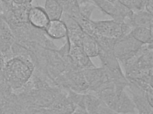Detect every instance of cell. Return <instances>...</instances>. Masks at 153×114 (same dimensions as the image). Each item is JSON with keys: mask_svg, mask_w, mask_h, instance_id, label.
Here are the masks:
<instances>
[{"mask_svg": "<svg viewBox=\"0 0 153 114\" xmlns=\"http://www.w3.org/2000/svg\"><path fill=\"white\" fill-rule=\"evenodd\" d=\"M27 18L31 26L43 30L50 21L44 8L41 6H32L29 9Z\"/></svg>", "mask_w": 153, "mask_h": 114, "instance_id": "10", "label": "cell"}, {"mask_svg": "<svg viewBox=\"0 0 153 114\" xmlns=\"http://www.w3.org/2000/svg\"><path fill=\"white\" fill-rule=\"evenodd\" d=\"M82 47L84 51L89 58L98 57L99 47L96 41L93 37L85 33Z\"/></svg>", "mask_w": 153, "mask_h": 114, "instance_id": "16", "label": "cell"}, {"mask_svg": "<svg viewBox=\"0 0 153 114\" xmlns=\"http://www.w3.org/2000/svg\"><path fill=\"white\" fill-rule=\"evenodd\" d=\"M96 96L109 109L119 114L135 112L136 108L133 101L124 90H117L116 88L106 89L100 92Z\"/></svg>", "mask_w": 153, "mask_h": 114, "instance_id": "3", "label": "cell"}, {"mask_svg": "<svg viewBox=\"0 0 153 114\" xmlns=\"http://www.w3.org/2000/svg\"><path fill=\"white\" fill-rule=\"evenodd\" d=\"M96 5L97 8L103 13L109 15L113 19L123 23V17L117 10L114 4L106 0H92Z\"/></svg>", "mask_w": 153, "mask_h": 114, "instance_id": "12", "label": "cell"}, {"mask_svg": "<svg viewBox=\"0 0 153 114\" xmlns=\"http://www.w3.org/2000/svg\"><path fill=\"white\" fill-rule=\"evenodd\" d=\"M97 34L111 39L118 40L128 34L133 27L114 20H93Z\"/></svg>", "mask_w": 153, "mask_h": 114, "instance_id": "5", "label": "cell"}, {"mask_svg": "<svg viewBox=\"0 0 153 114\" xmlns=\"http://www.w3.org/2000/svg\"><path fill=\"white\" fill-rule=\"evenodd\" d=\"M79 11L82 17L91 20V16L97 7L92 0H79L78 1Z\"/></svg>", "mask_w": 153, "mask_h": 114, "instance_id": "17", "label": "cell"}, {"mask_svg": "<svg viewBox=\"0 0 153 114\" xmlns=\"http://www.w3.org/2000/svg\"><path fill=\"white\" fill-rule=\"evenodd\" d=\"M153 46L143 44L135 55L122 63L128 80L142 79L153 85Z\"/></svg>", "mask_w": 153, "mask_h": 114, "instance_id": "1", "label": "cell"}, {"mask_svg": "<svg viewBox=\"0 0 153 114\" xmlns=\"http://www.w3.org/2000/svg\"><path fill=\"white\" fill-rule=\"evenodd\" d=\"M68 44L69 54L79 68L83 70L95 67L90 58L84 51L82 46L69 43Z\"/></svg>", "mask_w": 153, "mask_h": 114, "instance_id": "9", "label": "cell"}, {"mask_svg": "<svg viewBox=\"0 0 153 114\" xmlns=\"http://www.w3.org/2000/svg\"><path fill=\"white\" fill-rule=\"evenodd\" d=\"M71 114H88L85 108L76 107L74 112Z\"/></svg>", "mask_w": 153, "mask_h": 114, "instance_id": "21", "label": "cell"}, {"mask_svg": "<svg viewBox=\"0 0 153 114\" xmlns=\"http://www.w3.org/2000/svg\"><path fill=\"white\" fill-rule=\"evenodd\" d=\"M1 1L3 2L8 3H12L11 0H0Z\"/></svg>", "mask_w": 153, "mask_h": 114, "instance_id": "23", "label": "cell"}, {"mask_svg": "<svg viewBox=\"0 0 153 114\" xmlns=\"http://www.w3.org/2000/svg\"><path fill=\"white\" fill-rule=\"evenodd\" d=\"M83 71L88 86L87 94L96 95L104 90L116 88L108 73L103 67L95 66L83 69Z\"/></svg>", "mask_w": 153, "mask_h": 114, "instance_id": "4", "label": "cell"}, {"mask_svg": "<svg viewBox=\"0 0 153 114\" xmlns=\"http://www.w3.org/2000/svg\"><path fill=\"white\" fill-rule=\"evenodd\" d=\"M130 34L133 38L143 44H153V29L136 26L133 27Z\"/></svg>", "mask_w": 153, "mask_h": 114, "instance_id": "15", "label": "cell"}, {"mask_svg": "<svg viewBox=\"0 0 153 114\" xmlns=\"http://www.w3.org/2000/svg\"><path fill=\"white\" fill-rule=\"evenodd\" d=\"M106 1H108L114 4L118 0H106Z\"/></svg>", "mask_w": 153, "mask_h": 114, "instance_id": "24", "label": "cell"}, {"mask_svg": "<svg viewBox=\"0 0 153 114\" xmlns=\"http://www.w3.org/2000/svg\"><path fill=\"white\" fill-rule=\"evenodd\" d=\"M31 57L15 56L5 62L3 71L10 83L19 86L28 81L34 69Z\"/></svg>", "mask_w": 153, "mask_h": 114, "instance_id": "2", "label": "cell"}, {"mask_svg": "<svg viewBox=\"0 0 153 114\" xmlns=\"http://www.w3.org/2000/svg\"><path fill=\"white\" fill-rule=\"evenodd\" d=\"M43 114H51V113H50V112H49V110H45V111H44V113Z\"/></svg>", "mask_w": 153, "mask_h": 114, "instance_id": "25", "label": "cell"}, {"mask_svg": "<svg viewBox=\"0 0 153 114\" xmlns=\"http://www.w3.org/2000/svg\"><path fill=\"white\" fill-rule=\"evenodd\" d=\"M133 12L145 10L146 0H119Z\"/></svg>", "mask_w": 153, "mask_h": 114, "instance_id": "18", "label": "cell"}, {"mask_svg": "<svg viewBox=\"0 0 153 114\" xmlns=\"http://www.w3.org/2000/svg\"><path fill=\"white\" fill-rule=\"evenodd\" d=\"M1 12H2V7H1V3L0 1V15L1 14Z\"/></svg>", "mask_w": 153, "mask_h": 114, "instance_id": "26", "label": "cell"}, {"mask_svg": "<svg viewBox=\"0 0 153 114\" xmlns=\"http://www.w3.org/2000/svg\"><path fill=\"white\" fill-rule=\"evenodd\" d=\"M12 2L17 4H32L33 0H11Z\"/></svg>", "mask_w": 153, "mask_h": 114, "instance_id": "20", "label": "cell"}, {"mask_svg": "<svg viewBox=\"0 0 153 114\" xmlns=\"http://www.w3.org/2000/svg\"><path fill=\"white\" fill-rule=\"evenodd\" d=\"M44 8L50 20L61 19L63 7L60 0H45Z\"/></svg>", "mask_w": 153, "mask_h": 114, "instance_id": "13", "label": "cell"}, {"mask_svg": "<svg viewBox=\"0 0 153 114\" xmlns=\"http://www.w3.org/2000/svg\"><path fill=\"white\" fill-rule=\"evenodd\" d=\"M47 36L51 39H61L67 37V26L61 20H50L44 30Z\"/></svg>", "mask_w": 153, "mask_h": 114, "instance_id": "11", "label": "cell"}, {"mask_svg": "<svg viewBox=\"0 0 153 114\" xmlns=\"http://www.w3.org/2000/svg\"><path fill=\"white\" fill-rule=\"evenodd\" d=\"M102 114H120L119 113H117L113 110L109 109L108 107H106V105L105 104L103 107L102 109Z\"/></svg>", "mask_w": 153, "mask_h": 114, "instance_id": "22", "label": "cell"}, {"mask_svg": "<svg viewBox=\"0 0 153 114\" xmlns=\"http://www.w3.org/2000/svg\"><path fill=\"white\" fill-rule=\"evenodd\" d=\"M79 1V0H77V1Z\"/></svg>", "mask_w": 153, "mask_h": 114, "instance_id": "27", "label": "cell"}, {"mask_svg": "<svg viewBox=\"0 0 153 114\" xmlns=\"http://www.w3.org/2000/svg\"><path fill=\"white\" fill-rule=\"evenodd\" d=\"M143 45L129 34L116 41L114 53L118 61L123 63L135 55Z\"/></svg>", "mask_w": 153, "mask_h": 114, "instance_id": "6", "label": "cell"}, {"mask_svg": "<svg viewBox=\"0 0 153 114\" xmlns=\"http://www.w3.org/2000/svg\"><path fill=\"white\" fill-rule=\"evenodd\" d=\"M16 42L15 36L10 26L0 17V52L5 62L13 58L12 48Z\"/></svg>", "mask_w": 153, "mask_h": 114, "instance_id": "7", "label": "cell"}, {"mask_svg": "<svg viewBox=\"0 0 153 114\" xmlns=\"http://www.w3.org/2000/svg\"><path fill=\"white\" fill-rule=\"evenodd\" d=\"M133 26H142L153 29V14L146 10L133 12L132 18Z\"/></svg>", "mask_w": 153, "mask_h": 114, "instance_id": "14", "label": "cell"}, {"mask_svg": "<svg viewBox=\"0 0 153 114\" xmlns=\"http://www.w3.org/2000/svg\"><path fill=\"white\" fill-rule=\"evenodd\" d=\"M68 91L60 94L48 110L51 114H71L76 108L68 95Z\"/></svg>", "mask_w": 153, "mask_h": 114, "instance_id": "8", "label": "cell"}, {"mask_svg": "<svg viewBox=\"0 0 153 114\" xmlns=\"http://www.w3.org/2000/svg\"><path fill=\"white\" fill-rule=\"evenodd\" d=\"M145 10L151 14H153V0H146Z\"/></svg>", "mask_w": 153, "mask_h": 114, "instance_id": "19", "label": "cell"}]
</instances>
